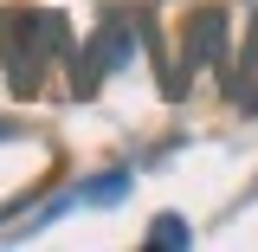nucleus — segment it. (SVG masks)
Returning a JSON list of instances; mask_svg holds the SVG:
<instances>
[{
    "label": "nucleus",
    "instance_id": "3",
    "mask_svg": "<svg viewBox=\"0 0 258 252\" xmlns=\"http://www.w3.org/2000/svg\"><path fill=\"white\" fill-rule=\"evenodd\" d=\"M149 239H155V246H187V226H181V220H155Z\"/></svg>",
    "mask_w": 258,
    "mask_h": 252
},
{
    "label": "nucleus",
    "instance_id": "1",
    "mask_svg": "<svg viewBox=\"0 0 258 252\" xmlns=\"http://www.w3.org/2000/svg\"><path fill=\"white\" fill-rule=\"evenodd\" d=\"M0 39H7V71H13V84H32V78H39V52L58 39V20L39 13V7H26V13H7V20H0Z\"/></svg>",
    "mask_w": 258,
    "mask_h": 252
},
{
    "label": "nucleus",
    "instance_id": "2",
    "mask_svg": "<svg viewBox=\"0 0 258 252\" xmlns=\"http://www.w3.org/2000/svg\"><path fill=\"white\" fill-rule=\"evenodd\" d=\"M129 45H136V39H129V26H123V20H116V26H103V32H97V45L84 52V59H91L84 84H97V78H103L110 65H123V59H129Z\"/></svg>",
    "mask_w": 258,
    "mask_h": 252
}]
</instances>
